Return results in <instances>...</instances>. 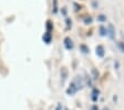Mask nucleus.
I'll list each match as a JSON object with an SVG mask.
<instances>
[{
	"label": "nucleus",
	"instance_id": "1",
	"mask_svg": "<svg viewBox=\"0 0 124 110\" xmlns=\"http://www.w3.org/2000/svg\"><path fill=\"white\" fill-rule=\"evenodd\" d=\"M77 91H78V88H77V86L74 85V82L72 81L71 84H70V87L67 89V93H68V94H71V96H72V94H74Z\"/></svg>",
	"mask_w": 124,
	"mask_h": 110
},
{
	"label": "nucleus",
	"instance_id": "2",
	"mask_svg": "<svg viewBox=\"0 0 124 110\" xmlns=\"http://www.w3.org/2000/svg\"><path fill=\"white\" fill-rule=\"evenodd\" d=\"M64 47L67 48L68 50H71L73 48V42H72V40L70 39L69 37H67L64 39Z\"/></svg>",
	"mask_w": 124,
	"mask_h": 110
},
{
	"label": "nucleus",
	"instance_id": "3",
	"mask_svg": "<svg viewBox=\"0 0 124 110\" xmlns=\"http://www.w3.org/2000/svg\"><path fill=\"white\" fill-rule=\"evenodd\" d=\"M108 34L111 39H114V37H115V30H114V28H113L112 25H110L108 28Z\"/></svg>",
	"mask_w": 124,
	"mask_h": 110
},
{
	"label": "nucleus",
	"instance_id": "4",
	"mask_svg": "<svg viewBox=\"0 0 124 110\" xmlns=\"http://www.w3.org/2000/svg\"><path fill=\"white\" fill-rule=\"evenodd\" d=\"M104 48H103V46H98L96 47V55L99 56V57H104Z\"/></svg>",
	"mask_w": 124,
	"mask_h": 110
},
{
	"label": "nucleus",
	"instance_id": "5",
	"mask_svg": "<svg viewBox=\"0 0 124 110\" xmlns=\"http://www.w3.org/2000/svg\"><path fill=\"white\" fill-rule=\"evenodd\" d=\"M51 38H52L51 32L46 31V34H44V36H43V40H44V42H46V43H50V42H51Z\"/></svg>",
	"mask_w": 124,
	"mask_h": 110
},
{
	"label": "nucleus",
	"instance_id": "6",
	"mask_svg": "<svg viewBox=\"0 0 124 110\" xmlns=\"http://www.w3.org/2000/svg\"><path fill=\"white\" fill-rule=\"evenodd\" d=\"M99 93H100V91H99L98 89H93V91H92V100L93 101H96L98 100V98H99Z\"/></svg>",
	"mask_w": 124,
	"mask_h": 110
},
{
	"label": "nucleus",
	"instance_id": "7",
	"mask_svg": "<svg viewBox=\"0 0 124 110\" xmlns=\"http://www.w3.org/2000/svg\"><path fill=\"white\" fill-rule=\"evenodd\" d=\"M67 77H68V71H67V69H65V68H62V70H61V78H62V82H64V80L67 79Z\"/></svg>",
	"mask_w": 124,
	"mask_h": 110
},
{
	"label": "nucleus",
	"instance_id": "8",
	"mask_svg": "<svg viewBox=\"0 0 124 110\" xmlns=\"http://www.w3.org/2000/svg\"><path fill=\"white\" fill-rule=\"evenodd\" d=\"M100 34L101 36H106L108 34V29L104 26H100Z\"/></svg>",
	"mask_w": 124,
	"mask_h": 110
},
{
	"label": "nucleus",
	"instance_id": "9",
	"mask_svg": "<svg viewBox=\"0 0 124 110\" xmlns=\"http://www.w3.org/2000/svg\"><path fill=\"white\" fill-rule=\"evenodd\" d=\"M52 28H53V26H52V24H51V21H50V20H48V21H46V31H49V32H51Z\"/></svg>",
	"mask_w": 124,
	"mask_h": 110
},
{
	"label": "nucleus",
	"instance_id": "10",
	"mask_svg": "<svg viewBox=\"0 0 124 110\" xmlns=\"http://www.w3.org/2000/svg\"><path fill=\"white\" fill-rule=\"evenodd\" d=\"M83 21H84L85 25H90L91 22H92V18H91L90 16H86L84 19H83Z\"/></svg>",
	"mask_w": 124,
	"mask_h": 110
},
{
	"label": "nucleus",
	"instance_id": "11",
	"mask_svg": "<svg viewBox=\"0 0 124 110\" xmlns=\"http://www.w3.org/2000/svg\"><path fill=\"white\" fill-rule=\"evenodd\" d=\"M117 47H119V49L121 50L122 52H124V42H122V41L117 42Z\"/></svg>",
	"mask_w": 124,
	"mask_h": 110
},
{
	"label": "nucleus",
	"instance_id": "12",
	"mask_svg": "<svg viewBox=\"0 0 124 110\" xmlns=\"http://www.w3.org/2000/svg\"><path fill=\"white\" fill-rule=\"evenodd\" d=\"M80 48H81V49H82V51H83V52H84V53H88V52H89V48L86 47V46H84V45H81V46H80Z\"/></svg>",
	"mask_w": 124,
	"mask_h": 110
},
{
	"label": "nucleus",
	"instance_id": "13",
	"mask_svg": "<svg viewBox=\"0 0 124 110\" xmlns=\"http://www.w3.org/2000/svg\"><path fill=\"white\" fill-rule=\"evenodd\" d=\"M98 20H99V21H101V22H103V21H105V20H106V17L104 16V15H100V16L98 17Z\"/></svg>",
	"mask_w": 124,
	"mask_h": 110
},
{
	"label": "nucleus",
	"instance_id": "14",
	"mask_svg": "<svg viewBox=\"0 0 124 110\" xmlns=\"http://www.w3.org/2000/svg\"><path fill=\"white\" fill-rule=\"evenodd\" d=\"M92 73H93V76H94L93 79H98L99 78V72H96L95 69H92Z\"/></svg>",
	"mask_w": 124,
	"mask_h": 110
},
{
	"label": "nucleus",
	"instance_id": "15",
	"mask_svg": "<svg viewBox=\"0 0 124 110\" xmlns=\"http://www.w3.org/2000/svg\"><path fill=\"white\" fill-rule=\"evenodd\" d=\"M90 110H99V108H98V106H92V107H91V109Z\"/></svg>",
	"mask_w": 124,
	"mask_h": 110
},
{
	"label": "nucleus",
	"instance_id": "16",
	"mask_svg": "<svg viewBox=\"0 0 124 110\" xmlns=\"http://www.w3.org/2000/svg\"><path fill=\"white\" fill-rule=\"evenodd\" d=\"M67 24H68V27L70 28V26H71V25H70V24H71V21H70V19H67Z\"/></svg>",
	"mask_w": 124,
	"mask_h": 110
},
{
	"label": "nucleus",
	"instance_id": "17",
	"mask_svg": "<svg viewBox=\"0 0 124 110\" xmlns=\"http://www.w3.org/2000/svg\"><path fill=\"white\" fill-rule=\"evenodd\" d=\"M55 110H61V105H60V103H59V106L57 107V109H55Z\"/></svg>",
	"mask_w": 124,
	"mask_h": 110
},
{
	"label": "nucleus",
	"instance_id": "18",
	"mask_svg": "<svg viewBox=\"0 0 124 110\" xmlns=\"http://www.w3.org/2000/svg\"><path fill=\"white\" fill-rule=\"evenodd\" d=\"M104 110H108V109H104Z\"/></svg>",
	"mask_w": 124,
	"mask_h": 110
}]
</instances>
